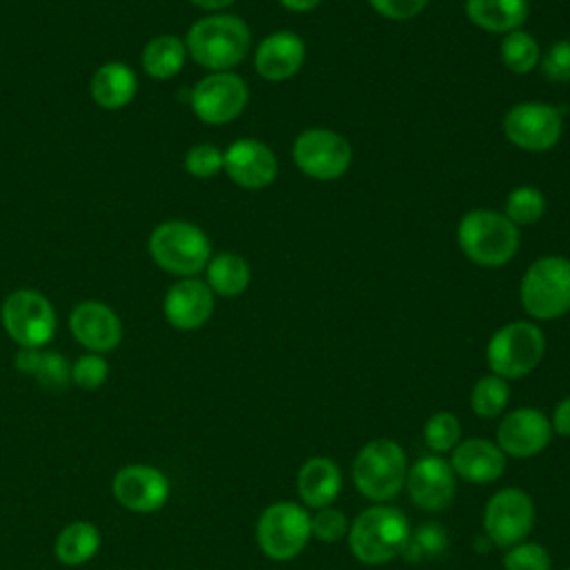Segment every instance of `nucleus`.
<instances>
[{"label": "nucleus", "instance_id": "f257e3e1", "mask_svg": "<svg viewBox=\"0 0 570 570\" xmlns=\"http://www.w3.org/2000/svg\"><path fill=\"white\" fill-rule=\"evenodd\" d=\"M410 534L407 517L399 508L376 503L352 521L347 543L361 563L381 566L403 554Z\"/></svg>", "mask_w": 570, "mask_h": 570}, {"label": "nucleus", "instance_id": "f03ea898", "mask_svg": "<svg viewBox=\"0 0 570 570\" xmlns=\"http://www.w3.org/2000/svg\"><path fill=\"white\" fill-rule=\"evenodd\" d=\"M252 33L245 20L229 13H214L194 22L187 31L185 47L205 69L227 71L249 51Z\"/></svg>", "mask_w": 570, "mask_h": 570}, {"label": "nucleus", "instance_id": "7ed1b4c3", "mask_svg": "<svg viewBox=\"0 0 570 570\" xmlns=\"http://www.w3.org/2000/svg\"><path fill=\"white\" fill-rule=\"evenodd\" d=\"M461 252L476 265L501 267L519 249V227L501 212L472 209L456 229Z\"/></svg>", "mask_w": 570, "mask_h": 570}, {"label": "nucleus", "instance_id": "20e7f679", "mask_svg": "<svg viewBox=\"0 0 570 570\" xmlns=\"http://www.w3.org/2000/svg\"><path fill=\"white\" fill-rule=\"evenodd\" d=\"M352 479L356 490L374 501H392L407 479V459L403 448L392 439H374L365 443L352 463Z\"/></svg>", "mask_w": 570, "mask_h": 570}, {"label": "nucleus", "instance_id": "39448f33", "mask_svg": "<svg viewBox=\"0 0 570 570\" xmlns=\"http://www.w3.org/2000/svg\"><path fill=\"white\" fill-rule=\"evenodd\" d=\"M519 298L523 309L539 321H552L570 312V258L541 256L525 269Z\"/></svg>", "mask_w": 570, "mask_h": 570}, {"label": "nucleus", "instance_id": "423d86ee", "mask_svg": "<svg viewBox=\"0 0 570 570\" xmlns=\"http://www.w3.org/2000/svg\"><path fill=\"white\" fill-rule=\"evenodd\" d=\"M149 254L158 267L176 276H196L212 258L209 238L187 220H165L149 236Z\"/></svg>", "mask_w": 570, "mask_h": 570}, {"label": "nucleus", "instance_id": "0eeeda50", "mask_svg": "<svg viewBox=\"0 0 570 570\" xmlns=\"http://www.w3.org/2000/svg\"><path fill=\"white\" fill-rule=\"evenodd\" d=\"M546 354V336L530 321L501 325L488 341L485 361L492 374L510 381L530 374Z\"/></svg>", "mask_w": 570, "mask_h": 570}, {"label": "nucleus", "instance_id": "6e6552de", "mask_svg": "<svg viewBox=\"0 0 570 570\" xmlns=\"http://www.w3.org/2000/svg\"><path fill=\"white\" fill-rule=\"evenodd\" d=\"M312 539V517L294 501H276L263 510L256 523V541L272 561L298 557Z\"/></svg>", "mask_w": 570, "mask_h": 570}, {"label": "nucleus", "instance_id": "1a4fd4ad", "mask_svg": "<svg viewBox=\"0 0 570 570\" xmlns=\"http://www.w3.org/2000/svg\"><path fill=\"white\" fill-rule=\"evenodd\" d=\"M7 334L20 345L38 350L47 345L56 332V312L47 296L36 289L11 292L0 309Z\"/></svg>", "mask_w": 570, "mask_h": 570}, {"label": "nucleus", "instance_id": "9d476101", "mask_svg": "<svg viewBox=\"0 0 570 570\" xmlns=\"http://www.w3.org/2000/svg\"><path fill=\"white\" fill-rule=\"evenodd\" d=\"M292 158L305 176L314 180H334L350 169L352 145L332 129L314 127L296 136Z\"/></svg>", "mask_w": 570, "mask_h": 570}, {"label": "nucleus", "instance_id": "9b49d317", "mask_svg": "<svg viewBox=\"0 0 570 570\" xmlns=\"http://www.w3.org/2000/svg\"><path fill=\"white\" fill-rule=\"evenodd\" d=\"M534 525V503L521 488H503L483 508V532L497 548L525 541Z\"/></svg>", "mask_w": 570, "mask_h": 570}, {"label": "nucleus", "instance_id": "f8f14e48", "mask_svg": "<svg viewBox=\"0 0 570 570\" xmlns=\"http://www.w3.org/2000/svg\"><path fill=\"white\" fill-rule=\"evenodd\" d=\"M563 131V114L546 102H519L503 116L505 138L525 151L552 149Z\"/></svg>", "mask_w": 570, "mask_h": 570}, {"label": "nucleus", "instance_id": "ddd939ff", "mask_svg": "<svg viewBox=\"0 0 570 570\" xmlns=\"http://www.w3.org/2000/svg\"><path fill=\"white\" fill-rule=\"evenodd\" d=\"M249 100L247 85L229 71L205 76L191 91V109L207 125H225L238 118Z\"/></svg>", "mask_w": 570, "mask_h": 570}, {"label": "nucleus", "instance_id": "4468645a", "mask_svg": "<svg viewBox=\"0 0 570 570\" xmlns=\"http://www.w3.org/2000/svg\"><path fill=\"white\" fill-rule=\"evenodd\" d=\"M116 501L131 512H156L169 499V481L154 465L131 463L116 472L111 483Z\"/></svg>", "mask_w": 570, "mask_h": 570}, {"label": "nucleus", "instance_id": "2eb2a0df", "mask_svg": "<svg viewBox=\"0 0 570 570\" xmlns=\"http://www.w3.org/2000/svg\"><path fill=\"white\" fill-rule=\"evenodd\" d=\"M552 439L550 419L537 407H517L497 428V445L514 459H530L546 450Z\"/></svg>", "mask_w": 570, "mask_h": 570}, {"label": "nucleus", "instance_id": "dca6fc26", "mask_svg": "<svg viewBox=\"0 0 570 570\" xmlns=\"http://www.w3.org/2000/svg\"><path fill=\"white\" fill-rule=\"evenodd\" d=\"M454 470L448 461L436 454L419 459L412 468H407L405 488L416 508L423 512H439L448 508L456 492Z\"/></svg>", "mask_w": 570, "mask_h": 570}, {"label": "nucleus", "instance_id": "f3484780", "mask_svg": "<svg viewBox=\"0 0 570 570\" xmlns=\"http://www.w3.org/2000/svg\"><path fill=\"white\" fill-rule=\"evenodd\" d=\"M223 169L238 187L263 189L276 180L278 160L265 142L240 138L225 149Z\"/></svg>", "mask_w": 570, "mask_h": 570}, {"label": "nucleus", "instance_id": "a211bd4d", "mask_svg": "<svg viewBox=\"0 0 570 570\" xmlns=\"http://www.w3.org/2000/svg\"><path fill=\"white\" fill-rule=\"evenodd\" d=\"M165 318L171 327L189 332L205 325L214 312V292L200 278H183L169 287L163 301Z\"/></svg>", "mask_w": 570, "mask_h": 570}, {"label": "nucleus", "instance_id": "6ab92c4d", "mask_svg": "<svg viewBox=\"0 0 570 570\" xmlns=\"http://www.w3.org/2000/svg\"><path fill=\"white\" fill-rule=\"evenodd\" d=\"M69 327L76 341L94 354L111 352L122 338V325L116 312L98 301H85L73 307Z\"/></svg>", "mask_w": 570, "mask_h": 570}, {"label": "nucleus", "instance_id": "aec40b11", "mask_svg": "<svg viewBox=\"0 0 570 570\" xmlns=\"http://www.w3.org/2000/svg\"><path fill=\"white\" fill-rule=\"evenodd\" d=\"M450 468L463 481L485 485L503 476L505 454L497 443L488 439H468L454 445Z\"/></svg>", "mask_w": 570, "mask_h": 570}, {"label": "nucleus", "instance_id": "412c9836", "mask_svg": "<svg viewBox=\"0 0 570 570\" xmlns=\"http://www.w3.org/2000/svg\"><path fill=\"white\" fill-rule=\"evenodd\" d=\"M305 60V42L294 31H276L261 40L254 53V67L261 78L281 82L292 78Z\"/></svg>", "mask_w": 570, "mask_h": 570}, {"label": "nucleus", "instance_id": "4be33fe9", "mask_svg": "<svg viewBox=\"0 0 570 570\" xmlns=\"http://www.w3.org/2000/svg\"><path fill=\"white\" fill-rule=\"evenodd\" d=\"M343 476L341 468L327 456L307 459L296 474L298 497L307 508L321 510L332 505V501L341 494Z\"/></svg>", "mask_w": 570, "mask_h": 570}, {"label": "nucleus", "instance_id": "5701e85b", "mask_svg": "<svg viewBox=\"0 0 570 570\" xmlns=\"http://www.w3.org/2000/svg\"><path fill=\"white\" fill-rule=\"evenodd\" d=\"M465 16L472 24L490 33L521 29L528 18V0H465Z\"/></svg>", "mask_w": 570, "mask_h": 570}, {"label": "nucleus", "instance_id": "b1692460", "mask_svg": "<svg viewBox=\"0 0 570 570\" xmlns=\"http://www.w3.org/2000/svg\"><path fill=\"white\" fill-rule=\"evenodd\" d=\"M136 89H138L136 73L125 62H107L98 67L89 82L91 98L96 100V105L105 109H120L129 105L131 98L136 96Z\"/></svg>", "mask_w": 570, "mask_h": 570}, {"label": "nucleus", "instance_id": "393cba45", "mask_svg": "<svg viewBox=\"0 0 570 570\" xmlns=\"http://www.w3.org/2000/svg\"><path fill=\"white\" fill-rule=\"evenodd\" d=\"M205 269H207L209 289L225 298L240 296L247 289L249 278H252L247 261L234 252L216 254L214 258H209Z\"/></svg>", "mask_w": 570, "mask_h": 570}, {"label": "nucleus", "instance_id": "a878e982", "mask_svg": "<svg viewBox=\"0 0 570 570\" xmlns=\"http://www.w3.org/2000/svg\"><path fill=\"white\" fill-rule=\"evenodd\" d=\"M100 548V532L89 521H73L65 525L56 539L53 554L65 566H80L89 561Z\"/></svg>", "mask_w": 570, "mask_h": 570}, {"label": "nucleus", "instance_id": "bb28decb", "mask_svg": "<svg viewBox=\"0 0 570 570\" xmlns=\"http://www.w3.org/2000/svg\"><path fill=\"white\" fill-rule=\"evenodd\" d=\"M187 47L176 36H156L142 49V67L156 80L174 78L185 65Z\"/></svg>", "mask_w": 570, "mask_h": 570}, {"label": "nucleus", "instance_id": "cd10ccee", "mask_svg": "<svg viewBox=\"0 0 570 570\" xmlns=\"http://www.w3.org/2000/svg\"><path fill=\"white\" fill-rule=\"evenodd\" d=\"M16 367L38 379V383L47 390H62L71 379V367L56 352H38L31 347H22L16 354Z\"/></svg>", "mask_w": 570, "mask_h": 570}, {"label": "nucleus", "instance_id": "c85d7f7f", "mask_svg": "<svg viewBox=\"0 0 570 570\" xmlns=\"http://www.w3.org/2000/svg\"><path fill=\"white\" fill-rule=\"evenodd\" d=\"M499 53H501V62L512 73H528L541 60L539 42L523 29H514V31L505 33L501 40Z\"/></svg>", "mask_w": 570, "mask_h": 570}, {"label": "nucleus", "instance_id": "c756f323", "mask_svg": "<svg viewBox=\"0 0 570 570\" xmlns=\"http://www.w3.org/2000/svg\"><path fill=\"white\" fill-rule=\"evenodd\" d=\"M508 401H510V385L505 379L497 374L481 376L470 392L472 412L481 419L499 416L505 410Z\"/></svg>", "mask_w": 570, "mask_h": 570}, {"label": "nucleus", "instance_id": "7c9ffc66", "mask_svg": "<svg viewBox=\"0 0 570 570\" xmlns=\"http://www.w3.org/2000/svg\"><path fill=\"white\" fill-rule=\"evenodd\" d=\"M503 214L517 227L534 225L546 214V196L532 185H519L508 194Z\"/></svg>", "mask_w": 570, "mask_h": 570}, {"label": "nucleus", "instance_id": "2f4dec72", "mask_svg": "<svg viewBox=\"0 0 570 570\" xmlns=\"http://www.w3.org/2000/svg\"><path fill=\"white\" fill-rule=\"evenodd\" d=\"M425 445L434 452H450L461 441V423L452 412H434L423 428Z\"/></svg>", "mask_w": 570, "mask_h": 570}, {"label": "nucleus", "instance_id": "473e14b6", "mask_svg": "<svg viewBox=\"0 0 570 570\" xmlns=\"http://www.w3.org/2000/svg\"><path fill=\"white\" fill-rule=\"evenodd\" d=\"M501 561L505 570H550L552 566L550 552L534 541H521L517 546H510Z\"/></svg>", "mask_w": 570, "mask_h": 570}, {"label": "nucleus", "instance_id": "72a5a7b5", "mask_svg": "<svg viewBox=\"0 0 570 570\" xmlns=\"http://www.w3.org/2000/svg\"><path fill=\"white\" fill-rule=\"evenodd\" d=\"M448 537L445 530L436 523H423L414 534H410L407 546L403 550V557L410 554V559H425V557H436L445 550Z\"/></svg>", "mask_w": 570, "mask_h": 570}, {"label": "nucleus", "instance_id": "f704fd0d", "mask_svg": "<svg viewBox=\"0 0 570 570\" xmlns=\"http://www.w3.org/2000/svg\"><path fill=\"white\" fill-rule=\"evenodd\" d=\"M185 169L196 178H212L223 169V151L209 142L194 145L185 156Z\"/></svg>", "mask_w": 570, "mask_h": 570}, {"label": "nucleus", "instance_id": "c9c22d12", "mask_svg": "<svg viewBox=\"0 0 570 570\" xmlns=\"http://www.w3.org/2000/svg\"><path fill=\"white\" fill-rule=\"evenodd\" d=\"M347 517L338 508H321L312 517V537L323 543H336L347 534Z\"/></svg>", "mask_w": 570, "mask_h": 570}, {"label": "nucleus", "instance_id": "e433bc0d", "mask_svg": "<svg viewBox=\"0 0 570 570\" xmlns=\"http://www.w3.org/2000/svg\"><path fill=\"white\" fill-rule=\"evenodd\" d=\"M109 374V365L100 354H85L71 365V381L82 390H98Z\"/></svg>", "mask_w": 570, "mask_h": 570}, {"label": "nucleus", "instance_id": "4c0bfd02", "mask_svg": "<svg viewBox=\"0 0 570 570\" xmlns=\"http://www.w3.org/2000/svg\"><path fill=\"white\" fill-rule=\"evenodd\" d=\"M539 65L550 82H570V40L552 42Z\"/></svg>", "mask_w": 570, "mask_h": 570}, {"label": "nucleus", "instance_id": "58836bf2", "mask_svg": "<svg viewBox=\"0 0 570 570\" xmlns=\"http://www.w3.org/2000/svg\"><path fill=\"white\" fill-rule=\"evenodd\" d=\"M370 4L390 20H410L425 9L428 0H370Z\"/></svg>", "mask_w": 570, "mask_h": 570}, {"label": "nucleus", "instance_id": "ea45409f", "mask_svg": "<svg viewBox=\"0 0 570 570\" xmlns=\"http://www.w3.org/2000/svg\"><path fill=\"white\" fill-rule=\"evenodd\" d=\"M552 432L559 434V436H570V396L561 399L557 405H554V412H552Z\"/></svg>", "mask_w": 570, "mask_h": 570}, {"label": "nucleus", "instance_id": "a19ab883", "mask_svg": "<svg viewBox=\"0 0 570 570\" xmlns=\"http://www.w3.org/2000/svg\"><path fill=\"white\" fill-rule=\"evenodd\" d=\"M285 9L289 11H296V13H305V11H312L321 0H278Z\"/></svg>", "mask_w": 570, "mask_h": 570}, {"label": "nucleus", "instance_id": "79ce46f5", "mask_svg": "<svg viewBox=\"0 0 570 570\" xmlns=\"http://www.w3.org/2000/svg\"><path fill=\"white\" fill-rule=\"evenodd\" d=\"M189 2L200 7V9H207V11H218V9H225V7L234 4L236 0H189Z\"/></svg>", "mask_w": 570, "mask_h": 570}, {"label": "nucleus", "instance_id": "37998d69", "mask_svg": "<svg viewBox=\"0 0 570 570\" xmlns=\"http://www.w3.org/2000/svg\"><path fill=\"white\" fill-rule=\"evenodd\" d=\"M566 570H570V568H566Z\"/></svg>", "mask_w": 570, "mask_h": 570}]
</instances>
